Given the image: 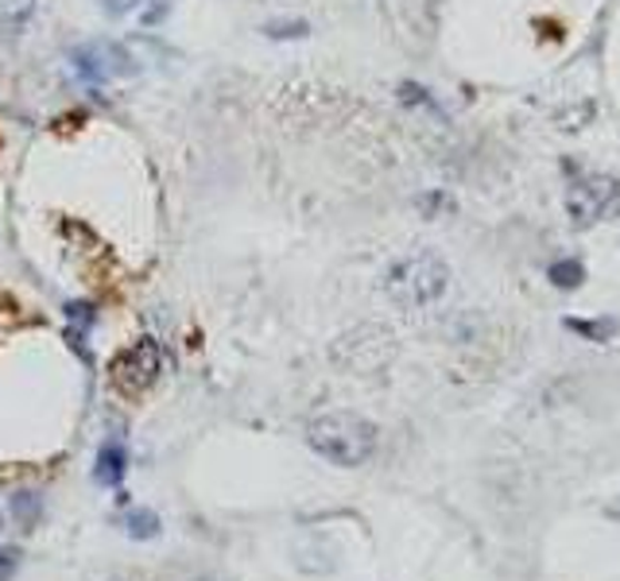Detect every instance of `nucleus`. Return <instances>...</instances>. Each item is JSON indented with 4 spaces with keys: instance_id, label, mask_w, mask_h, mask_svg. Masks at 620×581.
<instances>
[{
    "instance_id": "obj_12",
    "label": "nucleus",
    "mask_w": 620,
    "mask_h": 581,
    "mask_svg": "<svg viewBox=\"0 0 620 581\" xmlns=\"http://www.w3.org/2000/svg\"><path fill=\"white\" fill-rule=\"evenodd\" d=\"M20 562H23L20 547H0V581H12L16 570H20Z\"/></svg>"
},
{
    "instance_id": "obj_11",
    "label": "nucleus",
    "mask_w": 620,
    "mask_h": 581,
    "mask_svg": "<svg viewBox=\"0 0 620 581\" xmlns=\"http://www.w3.org/2000/svg\"><path fill=\"white\" fill-rule=\"evenodd\" d=\"M31 8H35V0H0V20H4V28H20V23H28Z\"/></svg>"
},
{
    "instance_id": "obj_9",
    "label": "nucleus",
    "mask_w": 620,
    "mask_h": 581,
    "mask_svg": "<svg viewBox=\"0 0 620 581\" xmlns=\"http://www.w3.org/2000/svg\"><path fill=\"white\" fill-rule=\"evenodd\" d=\"M547 276H551L555 287L575 290V287H582L586 268H582V261H575V256H562V261H555L551 268H547Z\"/></svg>"
},
{
    "instance_id": "obj_6",
    "label": "nucleus",
    "mask_w": 620,
    "mask_h": 581,
    "mask_svg": "<svg viewBox=\"0 0 620 581\" xmlns=\"http://www.w3.org/2000/svg\"><path fill=\"white\" fill-rule=\"evenodd\" d=\"M124 473H129V450H124V442H105L98 450V461H93V481L101 489H116L124 481Z\"/></svg>"
},
{
    "instance_id": "obj_15",
    "label": "nucleus",
    "mask_w": 620,
    "mask_h": 581,
    "mask_svg": "<svg viewBox=\"0 0 620 581\" xmlns=\"http://www.w3.org/2000/svg\"><path fill=\"white\" fill-rule=\"evenodd\" d=\"M140 0H101V8H105L109 16H124V12H132Z\"/></svg>"
},
{
    "instance_id": "obj_17",
    "label": "nucleus",
    "mask_w": 620,
    "mask_h": 581,
    "mask_svg": "<svg viewBox=\"0 0 620 581\" xmlns=\"http://www.w3.org/2000/svg\"><path fill=\"white\" fill-rule=\"evenodd\" d=\"M0 531H4V512H0Z\"/></svg>"
},
{
    "instance_id": "obj_16",
    "label": "nucleus",
    "mask_w": 620,
    "mask_h": 581,
    "mask_svg": "<svg viewBox=\"0 0 620 581\" xmlns=\"http://www.w3.org/2000/svg\"><path fill=\"white\" fill-rule=\"evenodd\" d=\"M609 516H620V504H613V508H609Z\"/></svg>"
},
{
    "instance_id": "obj_1",
    "label": "nucleus",
    "mask_w": 620,
    "mask_h": 581,
    "mask_svg": "<svg viewBox=\"0 0 620 581\" xmlns=\"http://www.w3.org/2000/svg\"><path fill=\"white\" fill-rule=\"evenodd\" d=\"M307 446L318 453V458H326L329 466L357 469L376 453V446H380V430H376V422H368L365 415L326 411V415H318V419H311Z\"/></svg>"
},
{
    "instance_id": "obj_8",
    "label": "nucleus",
    "mask_w": 620,
    "mask_h": 581,
    "mask_svg": "<svg viewBox=\"0 0 620 581\" xmlns=\"http://www.w3.org/2000/svg\"><path fill=\"white\" fill-rule=\"evenodd\" d=\"M8 512L20 520V528L31 531L39 520H43V497H39V492H31V489H20L12 500H8Z\"/></svg>"
},
{
    "instance_id": "obj_7",
    "label": "nucleus",
    "mask_w": 620,
    "mask_h": 581,
    "mask_svg": "<svg viewBox=\"0 0 620 581\" xmlns=\"http://www.w3.org/2000/svg\"><path fill=\"white\" fill-rule=\"evenodd\" d=\"M124 531H129V539H136V543H148V539H160L163 531V520L152 512V508H132L129 516H124Z\"/></svg>"
},
{
    "instance_id": "obj_14",
    "label": "nucleus",
    "mask_w": 620,
    "mask_h": 581,
    "mask_svg": "<svg viewBox=\"0 0 620 581\" xmlns=\"http://www.w3.org/2000/svg\"><path fill=\"white\" fill-rule=\"evenodd\" d=\"M399 98H404L407 105H427V109H435V105H430V98H427V90H419V85H411V82H407L404 90H399Z\"/></svg>"
},
{
    "instance_id": "obj_2",
    "label": "nucleus",
    "mask_w": 620,
    "mask_h": 581,
    "mask_svg": "<svg viewBox=\"0 0 620 581\" xmlns=\"http://www.w3.org/2000/svg\"><path fill=\"white\" fill-rule=\"evenodd\" d=\"M450 287V268L438 253H411L404 261H396L384 276V290L396 306L404 310H419L446 295Z\"/></svg>"
},
{
    "instance_id": "obj_4",
    "label": "nucleus",
    "mask_w": 620,
    "mask_h": 581,
    "mask_svg": "<svg viewBox=\"0 0 620 581\" xmlns=\"http://www.w3.org/2000/svg\"><path fill=\"white\" fill-rule=\"evenodd\" d=\"M160 373H163V353H160V345H155L152 337H140V342H132L129 349H121V353L113 357V368H109V380H113V388L121 391L124 399H140L144 391L155 388Z\"/></svg>"
},
{
    "instance_id": "obj_10",
    "label": "nucleus",
    "mask_w": 620,
    "mask_h": 581,
    "mask_svg": "<svg viewBox=\"0 0 620 581\" xmlns=\"http://www.w3.org/2000/svg\"><path fill=\"white\" fill-rule=\"evenodd\" d=\"M567 329L575 334L590 337V342H609L617 334V322L613 318H601V322H582V318H567Z\"/></svg>"
},
{
    "instance_id": "obj_13",
    "label": "nucleus",
    "mask_w": 620,
    "mask_h": 581,
    "mask_svg": "<svg viewBox=\"0 0 620 581\" xmlns=\"http://www.w3.org/2000/svg\"><path fill=\"white\" fill-rule=\"evenodd\" d=\"M264 31H268V35L272 39H295V35H303V31H307V23H268V28H264Z\"/></svg>"
},
{
    "instance_id": "obj_3",
    "label": "nucleus",
    "mask_w": 620,
    "mask_h": 581,
    "mask_svg": "<svg viewBox=\"0 0 620 581\" xmlns=\"http://www.w3.org/2000/svg\"><path fill=\"white\" fill-rule=\"evenodd\" d=\"M620 210V179L606 175V171H590V175H578L567 186V214L578 230H590V225L606 222Z\"/></svg>"
},
{
    "instance_id": "obj_18",
    "label": "nucleus",
    "mask_w": 620,
    "mask_h": 581,
    "mask_svg": "<svg viewBox=\"0 0 620 581\" xmlns=\"http://www.w3.org/2000/svg\"><path fill=\"white\" fill-rule=\"evenodd\" d=\"M194 581H214V578H194Z\"/></svg>"
},
{
    "instance_id": "obj_5",
    "label": "nucleus",
    "mask_w": 620,
    "mask_h": 581,
    "mask_svg": "<svg viewBox=\"0 0 620 581\" xmlns=\"http://www.w3.org/2000/svg\"><path fill=\"white\" fill-rule=\"evenodd\" d=\"M70 62H74L78 78H85V82H105V78L129 74L132 70V59L116 43H85L70 54Z\"/></svg>"
}]
</instances>
